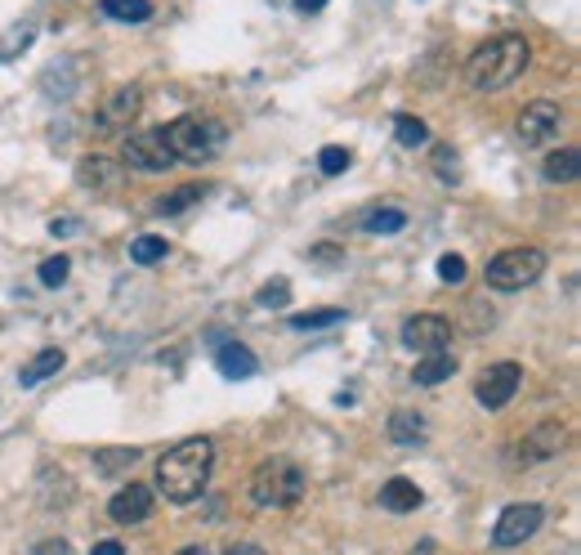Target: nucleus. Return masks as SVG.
Returning <instances> with one entry per match:
<instances>
[{
	"instance_id": "5",
	"label": "nucleus",
	"mask_w": 581,
	"mask_h": 555,
	"mask_svg": "<svg viewBox=\"0 0 581 555\" xmlns=\"http://www.w3.org/2000/svg\"><path fill=\"white\" fill-rule=\"evenodd\" d=\"M541 274H546V251L541 247H510V251L492 256L488 269H484V278H488L492 291H523Z\"/></svg>"
},
{
	"instance_id": "32",
	"label": "nucleus",
	"mask_w": 581,
	"mask_h": 555,
	"mask_svg": "<svg viewBox=\"0 0 581 555\" xmlns=\"http://www.w3.org/2000/svg\"><path fill=\"white\" fill-rule=\"evenodd\" d=\"M438 278H443L447 287H460V282H465V260H460L456 251H447V256L438 260Z\"/></svg>"
},
{
	"instance_id": "21",
	"label": "nucleus",
	"mask_w": 581,
	"mask_h": 555,
	"mask_svg": "<svg viewBox=\"0 0 581 555\" xmlns=\"http://www.w3.org/2000/svg\"><path fill=\"white\" fill-rule=\"evenodd\" d=\"M541 175H546L550 184H572V179L581 175V153H577V148H559V153H550V157L541 162Z\"/></svg>"
},
{
	"instance_id": "12",
	"label": "nucleus",
	"mask_w": 581,
	"mask_h": 555,
	"mask_svg": "<svg viewBox=\"0 0 581 555\" xmlns=\"http://www.w3.org/2000/svg\"><path fill=\"white\" fill-rule=\"evenodd\" d=\"M122 179H126L122 162H112L107 153H90V157L76 162V184H81V188H94V193H122Z\"/></svg>"
},
{
	"instance_id": "34",
	"label": "nucleus",
	"mask_w": 581,
	"mask_h": 555,
	"mask_svg": "<svg viewBox=\"0 0 581 555\" xmlns=\"http://www.w3.org/2000/svg\"><path fill=\"white\" fill-rule=\"evenodd\" d=\"M32 555H72V542H63V537H45V542L32 546Z\"/></svg>"
},
{
	"instance_id": "25",
	"label": "nucleus",
	"mask_w": 581,
	"mask_h": 555,
	"mask_svg": "<svg viewBox=\"0 0 581 555\" xmlns=\"http://www.w3.org/2000/svg\"><path fill=\"white\" fill-rule=\"evenodd\" d=\"M201 202V188L197 184H184V188H175V193H166L162 202H157V215H179V210H188V206H197Z\"/></svg>"
},
{
	"instance_id": "11",
	"label": "nucleus",
	"mask_w": 581,
	"mask_h": 555,
	"mask_svg": "<svg viewBox=\"0 0 581 555\" xmlns=\"http://www.w3.org/2000/svg\"><path fill=\"white\" fill-rule=\"evenodd\" d=\"M519 381H523V368H519V363H492V368L479 377L475 399H479L488 412H501V408L519 394Z\"/></svg>"
},
{
	"instance_id": "19",
	"label": "nucleus",
	"mask_w": 581,
	"mask_h": 555,
	"mask_svg": "<svg viewBox=\"0 0 581 555\" xmlns=\"http://www.w3.org/2000/svg\"><path fill=\"white\" fill-rule=\"evenodd\" d=\"M68 363V354L63 350H41L32 363H23V372H19V386L23 390H32V386H41L45 377H59V368Z\"/></svg>"
},
{
	"instance_id": "17",
	"label": "nucleus",
	"mask_w": 581,
	"mask_h": 555,
	"mask_svg": "<svg viewBox=\"0 0 581 555\" xmlns=\"http://www.w3.org/2000/svg\"><path fill=\"white\" fill-rule=\"evenodd\" d=\"M390 439L398 443V449H416V443L425 439V421H421V412H407V408H398V412H390Z\"/></svg>"
},
{
	"instance_id": "8",
	"label": "nucleus",
	"mask_w": 581,
	"mask_h": 555,
	"mask_svg": "<svg viewBox=\"0 0 581 555\" xmlns=\"http://www.w3.org/2000/svg\"><path fill=\"white\" fill-rule=\"evenodd\" d=\"M122 166L144 171V175H162V171L175 166V157H170L162 131H135V135H126V144H122Z\"/></svg>"
},
{
	"instance_id": "38",
	"label": "nucleus",
	"mask_w": 581,
	"mask_h": 555,
	"mask_svg": "<svg viewBox=\"0 0 581 555\" xmlns=\"http://www.w3.org/2000/svg\"><path fill=\"white\" fill-rule=\"evenodd\" d=\"M72 229H76V219H54V225H50L54 238H72Z\"/></svg>"
},
{
	"instance_id": "16",
	"label": "nucleus",
	"mask_w": 581,
	"mask_h": 555,
	"mask_svg": "<svg viewBox=\"0 0 581 555\" xmlns=\"http://www.w3.org/2000/svg\"><path fill=\"white\" fill-rule=\"evenodd\" d=\"M421 502H425V493H421L407 475H394V480L381 489V506H385V511H394V515H407V511H416Z\"/></svg>"
},
{
	"instance_id": "40",
	"label": "nucleus",
	"mask_w": 581,
	"mask_h": 555,
	"mask_svg": "<svg viewBox=\"0 0 581 555\" xmlns=\"http://www.w3.org/2000/svg\"><path fill=\"white\" fill-rule=\"evenodd\" d=\"M175 555H210L206 546H184V551H175Z\"/></svg>"
},
{
	"instance_id": "14",
	"label": "nucleus",
	"mask_w": 581,
	"mask_h": 555,
	"mask_svg": "<svg viewBox=\"0 0 581 555\" xmlns=\"http://www.w3.org/2000/svg\"><path fill=\"white\" fill-rule=\"evenodd\" d=\"M153 489L148 484H126L122 493H112V502H107V515L116 520V524H144L148 515H153Z\"/></svg>"
},
{
	"instance_id": "37",
	"label": "nucleus",
	"mask_w": 581,
	"mask_h": 555,
	"mask_svg": "<svg viewBox=\"0 0 581 555\" xmlns=\"http://www.w3.org/2000/svg\"><path fill=\"white\" fill-rule=\"evenodd\" d=\"M90 555H126V546H122V542H94Z\"/></svg>"
},
{
	"instance_id": "3",
	"label": "nucleus",
	"mask_w": 581,
	"mask_h": 555,
	"mask_svg": "<svg viewBox=\"0 0 581 555\" xmlns=\"http://www.w3.org/2000/svg\"><path fill=\"white\" fill-rule=\"evenodd\" d=\"M162 140L170 148L175 162H206L224 148V126L219 122H201V117H175L170 126H162Z\"/></svg>"
},
{
	"instance_id": "23",
	"label": "nucleus",
	"mask_w": 581,
	"mask_h": 555,
	"mask_svg": "<svg viewBox=\"0 0 581 555\" xmlns=\"http://www.w3.org/2000/svg\"><path fill=\"white\" fill-rule=\"evenodd\" d=\"M139 462V449H107V453H94V471L98 475H116Z\"/></svg>"
},
{
	"instance_id": "13",
	"label": "nucleus",
	"mask_w": 581,
	"mask_h": 555,
	"mask_svg": "<svg viewBox=\"0 0 581 555\" xmlns=\"http://www.w3.org/2000/svg\"><path fill=\"white\" fill-rule=\"evenodd\" d=\"M563 443H568V430L559 421H541L523 443H519V462L523 466H537V462H550L563 453Z\"/></svg>"
},
{
	"instance_id": "15",
	"label": "nucleus",
	"mask_w": 581,
	"mask_h": 555,
	"mask_svg": "<svg viewBox=\"0 0 581 555\" xmlns=\"http://www.w3.org/2000/svg\"><path fill=\"white\" fill-rule=\"evenodd\" d=\"M215 368H219V377H228V381H247V377L260 372V359H256L242 341H228V346L215 350Z\"/></svg>"
},
{
	"instance_id": "29",
	"label": "nucleus",
	"mask_w": 581,
	"mask_h": 555,
	"mask_svg": "<svg viewBox=\"0 0 581 555\" xmlns=\"http://www.w3.org/2000/svg\"><path fill=\"white\" fill-rule=\"evenodd\" d=\"M131 260L135 265H157V260H166V238H135L131 243Z\"/></svg>"
},
{
	"instance_id": "35",
	"label": "nucleus",
	"mask_w": 581,
	"mask_h": 555,
	"mask_svg": "<svg viewBox=\"0 0 581 555\" xmlns=\"http://www.w3.org/2000/svg\"><path fill=\"white\" fill-rule=\"evenodd\" d=\"M309 260H318V265H344V251H335V247H313Z\"/></svg>"
},
{
	"instance_id": "18",
	"label": "nucleus",
	"mask_w": 581,
	"mask_h": 555,
	"mask_svg": "<svg viewBox=\"0 0 581 555\" xmlns=\"http://www.w3.org/2000/svg\"><path fill=\"white\" fill-rule=\"evenodd\" d=\"M456 372V354L452 350H438V354H421V363L412 368V381L416 386H438Z\"/></svg>"
},
{
	"instance_id": "1",
	"label": "nucleus",
	"mask_w": 581,
	"mask_h": 555,
	"mask_svg": "<svg viewBox=\"0 0 581 555\" xmlns=\"http://www.w3.org/2000/svg\"><path fill=\"white\" fill-rule=\"evenodd\" d=\"M210 471H215V443L210 439H184L179 449H170L157 462V493L175 506H188L206 493Z\"/></svg>"
},
{
	"instance_id": "26",
	"label": "nucleus",
	"mask_w": 581,
	"mask_h": 555,
	"mask_svg": "<svg viewBox=\"0 0 581 555\" xmlns=\"http://www.w3.org/2000/svg\"><path fill=\"white\" fill-rule=\"evenodd\" d=\"M335 322H344V309H309V314L291 318L295 331H322V327H335Z\"/></svg>"
},
{
	"instance_id": "6",
	"label": "nucleus",
	"mask_w": 581,
	"mask_h": 555,
	"mask_svg": "<svg viewBox=\"0 0 581 555\" xmlns=\"http://www.w3.org/2000/svg\"><path fill=\"white\" fill-rule=\"evenodd\" d=\"M559 126H563V113H559V103H550V99L528 103L523 113L515 117V135H519L523 148H546V144H554V140H559Z\"/></svg>"
},
{
	"instance_id": "2",
	"label": "nucleus",
	"mask_w": 581,
	"mask_h": 555,
	"mask_svg": "<svg viewBox=\"0 0 581 555\" xmlns=\"http://www.w3.org/2000/svg\"><path fill=\"white\" fill-rule=\"evenodd\" d=\"M528 63H532V45L519 32H501V37L484 41L470 54V63H465V81H470L479 94H497V90L515 85Z\"/></svg>"
},
{
	"instance_id": "28",
	"label": "nucleus",
	"mask_w": 581,
	"mask_h": 555,
	"mask_svg": "<svg viewBox=\"0 0 581 555\" xmlns=\"http://www.w3.org/2000/svg\"><path fill=\"white\" fill-rule=\"evenodd\" d=\"M349 166H354V153L340 148V144H326V148L318 153V171H322V175H344Z\"/></svg>"
},
{
	"instance_id": "39",
	"label": "nucleus",
	"mask_w": 581,
	"mask_h": 555,
	"mask_svg": "<svg viewBox=\"0 0 581 555\" xmlns=\"http://www.w3.org/2000/svg\"><path fill=\"white\" fill-rule=\"evenodd\" d=\"M322 6H326V0H295V10H300V14H318Z\"/></svg>"
},
{
	"instance_id": "4",
	"label": "nucleus",
	"mask_w": 581,
	"mask_h": 555,
	"mask_svg": "<svg viewBox=\"0 0 581 555\" xmlns=\"http://www.w3.org/2000/svg\"><path fill=\"white\" fill-rule=\"evenodd\" d=\"M304 497V471L287 458H273V462H260L256 475H251V502L256 506H295Z\"/></svg>"
},
{
	"instance_id": "20",
	"label": "nucleus",
	"mask_w": 581,
	"mask_h": 555,
	"mask_svg": "<svg viewBox=\"0 0 581 555\" xmlns=\"http://www.w3.org/2000/svg\"><path fill=\"white\" fill-rule=\"evenodd\" d=\"M363 229H367L372 238L403 234V229H407V210H398V206H376V210H367V215H363Z\"/></svg>"
},
{
	"instance_id": "7",
	"label": "nucleus",
	"mask_w": 581,
	"mask_h": 555,
	"mask_svg": "<svg viewBox=\"0 0 581 555\" xmlns=\"http://www.w3.org/2000/svg\"><path fill=\"white\" fill-rule=\"evenodd\" d=\"M546 524V506L537 502H515L501 511V520L492 524V546L510 551V546H523L528 537H537V528Z\"/></svg>"
},
{
	"instance_id": "22",
	"label": "nucleus",
	"mask_w": 581,
	"mask_h": 555,
	"mask_svg": "<svg viewBox=\"0 0 581 555\" xmlns=\"http://www.w3.org/2000/svg\"><path fill=\"white\" fill-rule=\"evenodd\" d=\"M98 10H103L107 19H116V23L139 28V23H148V19H153V0H103Z\"/></svg>"
},
{
	"instance_id": "24",
	"label": "nucleus",
	"mask_w": 581,
	"mask_h": 555,
	"mask_svg": "<svg viewBox=\"0 0 581 555\" xmlns=\"http://www.w3.org/2000/svg\"><path fill=\"white\" fill-rule=\"evenodd\" d=\"M394 140H398L403 148H421V144L429 140V126H425L421 117H412V113H403V117L394 122Z\"/></svg>"
},
{
	"instance_id": "36",
	"label": "nucleus",
	"mask_w": 581,
	"mask_h": 555,
	"mask_svg": "<svg viewBox=\"0 0 581 555\" xmlns=\"http://www.w3.org/2000/svg\"><path fill=\"white\" fill-rule=\"evenodd\" d=\"M224 555H264V546H256V542H232Z\"/></svg>"
},
{
	"instance_id": "30",
	"label": "nucleus",
	"mask_w": 581,
	"mask_h": 555,
	"mask_svg": "<svg viewBox=\"0 0 581 555\" xmlns=\"http://www.w3.org/2000/svg\"><path fill=\"white\" fill-rule=\"evenodd\" d=\"M434 175H438V179H456V175H460V157H456L452 144H438V148H434Z\"/></svg>"
},
{
	"instance_id": "33",
	"label": "nucleus",
	"mask_w": 581,
	"mask_h": 555,
	"mask_svg": "<svg viewBox=\"0 0 581 555\" xmlns=\"http://www.w3.org/2000/svg\"><path fill=\"white\" fill-rule=\"evenodd\" d=\"M32 37H37V28H19V32H10V41L0 45V59H14L19 45H32Z\"/></svg>"
},
{
	"instance_id": "31",
	"label": "nucleus",
	"mask_w": 581,
	"mask_h": 555,
	"mask_svg": "<svg viewBox=\"0 0 581 555\" xmlns=\"http://www.w3.org/2000/svg\"><path fill=\"white\" fill-rule=\"evenodd\" d=\"M68 274H72V260H68V256H50V260L41 265V282H45V287H63Z\"/></svg>"
},
{
	"instance_id": "9",
	"label": "nucleus",
	"mask_w": 581,
	"mask_h": 555,
	"mask_svg": "<svg viewBox=\"0 0 581 555\" xmlns=\"http://www.w3.org/2000/svg\"><path fill=\"white\" fill-rule=\"evenodd\" d=\"M139 107H144L139 85H116V90H107V99L98 103V113H94V131H103V135L126 131V126L139 117Z\"/></svg>"
},
{
	"instance_id": "10",
	"label": "nucleus",
	"mask_w": 581,
	"mask_h": 555,
	"mask_svg": "<svg viewBox=\"0 0 581 555\" xmlns=\"http://www.w3.org/2000/svg\"><path fill=\"white\" fill-rule=\"evenodd\" d=\"M452 341V322L443 314H412L403 322V346L416 354H438Z\"/></svg>"
},
{
	"instance_id": "27",
	"label": "nucleus",
	"mask_w": 581,
	"mask_h": 555,
	"mask_svg": "<svg viewBox=\"0 0 581 555\" xmlns=\"http://www.w3.org/2000/svg\"><path fill=\"white\" fill-rule=\"evenodd\" d=\"M256 305H260V309H287V305H291V282H287V278L264 282V287L256 291Z\"/></svg>"
}]
</instances>
